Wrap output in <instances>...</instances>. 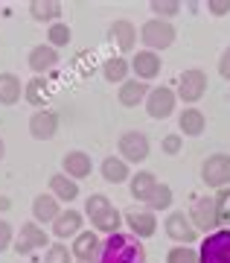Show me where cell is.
<instances>
[{
	"label": "cell",
	"instance_id": "30bf717a",
	"mask_svg": "<svg viewBox=\"0 0 230 263\" xmlns=\"http://www.w3.org/2000/svg\"><path fill=\"white\" fill-rule=\"evenodd\" d=\"M178 105V94L169 88V85H160V88H152L146 97V111L149 117H155V120H166V117H172Z\"/></svg>",
	"mask_w": 230,
	"mask_h": 263
},
{
	"label": "cell",
	"instance_id": "2e32d148",
	"mask_svg": "<svg viewBox=\"0 0 230 263\" xmlns=\"http://www.w3.org/2000/svg\"><path fill=\"white\" fill-rule=\"evenodd\" d=\"M27 62H29V67H32V73L35 76H44V73H50V70L58 65V50L50 47V44H35V47L29 50Z\"/></svg>",
	"mask_w": 230,
	"mask_h": 263
},
{
	"label": "cell",
	"instance_id": "8992f818",
	"mask_svg": "<svg viewBox=\"0 0 230 263\" xmlns=\"http://www.w3.org/2000/svg\"><path fill=\"white\" fill-rule=\"evenodd\" d=\"M201 263H230V228H219L201 240Z\"/></svg>",
	"mask_w": 230,
	"mask_h": 263
},
{
	"label": "cell",
	"instance_id": "836d02e7",
	"mask_svg": "<svg viewBox=\"0 0 230 263\" xmlns=\"http://www.w3.org/2000/svg\"><path fill=\"white\" fill-rule=\"evenodd\" d=\"M216 214H219V228H230V187L216 193Z\"/></svg>",
	"mask_w": 230,
	"mask_h": 263
},
{
	"label": "cell",
	"instance_id": "603a6c76",
	"mask_svg": "<svg viewBox=\"0 0 230 263\" xmlns=\"http://www.w3.org/2000/svg\"><path fill=\"white\" fill-rule=\"evenodd\" d=\"M102 179L108 181V184H122V181L131 179V170L129 164L120 158V155H108V158L102 161Z\"/></svg>",
	"mask_w": 230,
	"mask_h": 263
},
{
	"label": "cell",
	"instance_id": "f546056e",
	"mask_svg": "<svg viewBox=\"0 0 230 263\" xmlns=\"http://www.w3.org/2000/svg\"><path fill=\"white\" fill-rule=\"evenodd\" d=\"M169 205H172V187L157 181V187L152 190V196L146 199V208L149 211H166Z\"/></svg>",
	"mask_w": 230,
	"mask_h": 263
},
{
	"label": "cell",
	"instance_id": "4fadbf2b",
	"mask_svg": "<svg viewBox=\"0 0 230 263\" xmlns=\"http://www.w3.org/2000/svg\"><path fill=\"white\" fill-rule=\"evenodd\" d=\"M137 38H140L137 27H134L129 18H117L108 27V41L120 50V53H131V50L137 47Z\"/></svg>",
	"mask_w": 230,
	"mask_h": 263
},
{
	"label": "cell",
	"instance_id": "ffe728a7",
	"mask_svg": "<svg viewBox=\"0 0 230 263\" xmlns=\"http://www.w3.org/2000/svg\"><path fill=\"white\" fill-rule=\"evenodd\" d=\"M178 129H181V138H198V135H204V129H207V117L201 114V108H195V105H190V108H184L181 111V117H178Z\"/></svg>",
	"mask_w": 230,
	"mask_h": 263
},
{
	"label": "cell",
	"instance_id": "d6986e66",
	"mask_svg": "<svg viewBox=\"0 0 230 263\" xmlns=\"http://www.w3.org/2000/svg\"><path fill=\"white\" fill-rule=\"evenodd\" d=\"M53 234L58 237V240H67V237H73V240H76V237L82 234V214L73 211V208L61 211L58 219L53 222Z\"/></svg>",
	"mask_w": 230,
	"mask_h": 263
},
{
	"label": "cell",
	"instance_id": "cb8c5ba5",
	"mask_svg": "<svg viewBox=\"0 0 230 263\" xmlns=\"http://www.w3.org/2000/svg\"><path fill=\"white\" fill-rule=\"evenodd\" d=\"M50 193H53L58 202H73V199H79V181L67 179L65 173H55V176H50Z\"/></svg>",
	"mask_w": 230,
	"mask_h": 263
},
{
	"label": "cell",
	"instance_id": "f35d334b",
	"mask_svg": "<svg viewBox=\"0 0 230 263\" xmlns=\"http://www.w3.org/2000/svg\"><path fill=\"white\" fill-rule=\"evenodd\" d=\"M219 73L224 76V79H230V44L224 50H221V59H219Z\"/></svg>",
	"mask_w": 230,
	"mask_h": 263
},
{
	"label": "cell",
	"instance_id": "9a60e30c",
	"mask_svg": "<svg viewBox=\"0 0 230 263\" xmlns=\"http://www.w3.org/2000/svg\"><path fill=\"white\" fill-rule=\"evenodd\" d=\"M160 56L157 53H152V50H137V56H134V62H131V70H134V76H137L140 82H152V79H157L160 76Z\"/></svg>",
	"mask_w": 230,
	"mask_h": 263
},
{
	"label": "cell",
	"instance_id": "4dcf8cb0",
	"mask_svg": "<svg viewBox=\"0 0 230 263\" xmlns=\"http://www.w3.org/2000/svg\"><path fill=\"white\" fill-rule=\"evenodd\" d=\"M149 9L155 12V18L169 21V18H175L184 6H181V0H152V3H149Z\"/></svg>",
	"mask_w": 230,
	"mask_h": 263
},
{
	"label": "cell",
	"instance_id": "44dd1931",
	"mask_svg": "<svg viewBox=\"0 0 230 263\" xmlns=\"http://www.w3.org/2000/svg\"><path fill=\"white\" fill-rule=\"evenodd\" d=\"M149 82H140V79H126V82L120 85V91H117V100H120V105H126V108H134V105H140L143 100L149 97Z\"/></svg>",
	"mask_w": 230,
	"mask_h": 263
},
{
	"label": "cell",
	"instance_id": "4316f807",
	"mask_svg": "<svg viewBox=\"0 0 230 263\" xmlns=\"http://www.w3.org/2000/svg\"><path fill=\"white\" fill-rule=\"evenodd\" d=\"M24 97L20 76L15 73H0V105H15Z\"/></svg>",
	"mask_w": 230,
	"mask_h": 263
},
{
	"label": "cell",
	"instance_id": "ac0fdd59",
	"mask_svg": "<svg viewBox=\"0 0 230 263\" xmlns=\"http://www.w3.org/2000/svg\"><path fill=\"white\" fill-rule=\"evenodd\" d=\"M99 246L102 240L96 237V231H82V234L73 240V246H70V254H73V260H96L99 257Z\"/></svg>",
	"mask_w": 230,
	"mask_h": 263
},
{
	"label": "cell",
	"instance_id": "f1b7e54d",
	"mask_svg": "<svg viewBox=\"0 0 230 263\" xmlns=\"http://www.w3.org/2000/svg\"><path fill=\"white\" fill-rule=\"evenodd\" d=\"M129 70H131V65L122 56H111V59H105V65H102L105 82H120L122 85L126 79H129Z\"/></svg>",
	"mask_w": 230,
	"mask_h": 263
},
{
	"label": "cell",
	"instance_id": "5b68a950",
	"mask_svg": "<svg viewBox=\"0 0 230 263\" xmlns=\"http://www.w3.org/2000/svg\"><path fill=\"white\" fill-rule=\"evenodd\" d=\"M190 222L198 228V234H213L219 231V214H216V196H195L190 205Z\"/></svg>",
	"mask_w": 230,
	"mask_h": 263
},
{
	"label": "cell",
	"instance_id": "74e56055",
	"mask_svg": "<svg viewBox=\"0 0 230 263\" xmlns=\"http://www.w3.org/2000/svg\"><path fill=\"white\" fill-rule=\"evenodd\" d=\"M207 12L221 18V15H227L230 12V0H207Z\"/></svg>",
	"mask_w": 230,
	"mask_h": 263
},
{
	"label": "cell",
	"instance_id": "1f68e13d",
	"mask_svg": "<svg viewBox=\"0 0 230 263\" xmlns=\"http://www.w3.org/2000/svg\"><path fill=\"white\" fill-rule=\"evenodd\" d=\"M70 38H73V32L61 21L58 24H50V29H47V44L50 47H65V44H70Z\"/></svg>",
	"mask_w": 230,
	"mask_h": 263
},
{
	"label": "cell",
	"instance_id": "52a82bcc",
	"mask_svg": "<svg viewBox=\"0 0 230 263\" xmlns=\"http://www.w3.org/2000/svg\"><path fill=\"white\" fill-rule=\"evenodd\" d=\"M175 94H178L181 103L195 105L204 94H207V73H204L201 67H190V70H184L181 79H178V91Z\"/></svg>",
	"mask_w": 230,
	"mask_h": 263
},
{
	"label": "cell",
	"instance_id": "484cf974",
	"mask_svg": "<svg viewBox=\"0 0 230 263\" xmlns=\"http://www.w3.org/2000/svg\"><path fill=\"white\" fill-rule=\"evenodd\" d=\"M129 187H131V196L137 199V202H146V199L152 196V190L157 187L155 173H149V170H140L137 176H131V179H129Z\"/></svg>",
	"mask_w": 230,
	"mask_h": 263
},
{
	"label": "cell",
	"instance_id": "7c38bea8",
	"mask_svg": "<svg viewBox=\"0 0 230 263\" xmlns=\"http://www.w3.org/2000/svg\"><path fill=\"white\" fill-rule=\"evenodd\" d=\"M44 246H50V237H47V231L38 222H24L20 226V231L15 234V243H12V249L18 254H29V252H38V249H44Z\"/></svg>",
	"mask_w": 230,
	"mask_h": 263
},
{
	"label": "cell",
	"instance_id": "e0dca14e",
	"mask_svg": "<svg viewBox=\"0 0 230 263\" xmlns=\"http://www.w3.org/2000/svg\"><path fill=\"white\" fill-rule=\"evenodd\" d=\"M61 170H65L67 179L79 181V179H88V176H91L93 161H91V155H88V152L73 149V152H67L65 158H61Z\"/></svg>",
	"mask_w": 230,
	"mask_h": 263
},
{
	"label": "cell",
	"instance_id": "7402d4cb",
	"mask_svg": "<svg viewBox=\"0 0 230 263\" xmlns=\"http://www.w3.org/2000/svg\"><path fill=\"white\" fill-rule=\"evenodd\" d=\"M61 214V208H58V199L53 193H41V196L32 199V216H35V222H55Z\"/></svg>",
	"mask_w": 230,
	"mask_h": 263
},
{
	"label": "cell",
	"instance_id": "ab89813d",
	"mask_svg": "<svg viewBox=\"0 0 230 263\" xmlns=\"http://www.w3.org/2000/svg\"><path fill=\"white\" fill-rule=\"evenodd\" d=\"M9 208H12V199L9 196H0V214H6Z\"/></svg>",
	"mask_w": 230,
	"mask_h": 263
},
{
	"label": "cell",
	"instance_id": "8fae6325",
	"mask_svg": "<svg viewBox=\"0 0 230 263\" xmlns=\"http://www.w3.org/2000/svg\"><path fill=\"white\" fill-rule=\"evenodd\" d=\"M166 237L172 240V243H181V246H193L195 240H198V228L190 222V216L184 214V211H172V214L166 216Z\"/></svg>",
	"mask_w": 230,
	"mask_h": 263
},
{
	"label": "cell",
	"instance_id": "b9f144b4",
	"mask_svg": "<svg viewBox=\"0 0 230 263\" xmlns=\"http://www.w3.org/2000/svg\"><path fill=\"white\" fill-rule=\"evenodd\" d=\"M79 263H99V257H96V260H79Z\"/></svg>",
	"mask_w": 230,
	"mask_h": 263
},
{
	"label": "cell",
	"instance_id": "9c48e42d",
	"mask_svg": "<svg viewBox=\"0 0 230 263\" xmlns=\"http://www.w3.org/2000/svg\"><path fill=\"white\" fill-rule=\"evenodd\" d=\"M117 152L126 164H143L149 158V138L143 132H122L117 141Z\"/></svg>",
	"mask_w": 230,
	"mask_h": 263
},
{
	"label": "cell",
	"instance_id": "5bb4252c",
	"mask_svg": "<svg viewBox=\"0 0 230 263\" xmlns=\"http://www.w3.org/2000/svg\"><path fill=\"white\" fill-rule=\"evenodd\" d=\"M55 132H58V114L53 108H38L29 117V135L35 141H53Z\"/></svg>",
	"mask_w": 230,
	"mask_h": 263
},
{
	"label": "cell",
	"instance_id": "277c9868",
	"mask_svg": "<svg viewBox=\"0 0 230 263\" xmlns=\"http://www.w3.org/2000/svg\"><path fill=\"white\" fill-rule=\"evenodd\" d=\"M140 41L146 44V50L157 53V50H166L175 44V27L169 21L160 18H149L143 27H140Z\"/></svg>",
	"mask_w": 230,
	"mask_h": 263
},
{
	"label": "cell",
	"instance_id": "d590c367",
	"mask_svg": "<svg viewBox=\"0 0 230 263\" xmlns=\"http://www.w3.org/2000/svg\"><path fill=\"white\" fill-rule=\"evenodd\" d=\"M181 146H184V138H181V135H166L163 141H160V149L166 152V155H178V152H181Z\"/></svg>",
	"mask_w": 230,
	"mask_h": 263
},
{
	"label": "cell",
	"instance_id": "7a4b0ae2",
	"mask_svg": "<svg viewBox=\"0 0 230 263\" xmlns=\"http://www.w3.org/2000/svg\"><path fill=\"white\" fill-rule=\"evenodd\" d=\"M85 216L91 219L93 231H102V234H117L122 226V214L111 205V199L105 193H93V196L85 199Z\"/></svg>",
	"mask_w": 230,
	"mask_h": 263
},
{
	"label": "cell",
	"instance_id": "8d00e7d4",
	"mask_svg": "<svg viewBox=\"0 0 230 263\" xmlns=\"http://www.w3.org/2000/svg\"><path fill=\"white\" fill-rule=\"evenodd\" d=\"M12 243H15V231H12V226L6 219H0V254L6 252Z\"/></svg>",
	"mask_w": 230,
	"mask_h": 263
},
{
	"label": "cell",
	"instance_id": "83f0119b",
	"mask_svg": "<svg viewBox=\"0 0 230 263\" xmlns=\"http://www.w3.org/2000/svg\"><path fill=\"white\" fill-rule=\"evenodd\" d=\"M24 100L29 105H47L50 100V82H47L44 76H35V79H29L24 85Z\"/></svg>",
	"mask_w": 230,
	"mask_h": 263
},
{
	"label": "cell",
	"instance_id": "d4e9b609",
	"mask_svg": "<svg viewBox=\"0 0 230 263\" xmlns=\"http://www.w3.org/2000/svg\"><path fill=\"white\" fill-rule=\"evenodd\" d=\"M29 15L38 24H58V18H61V3H55V0H32L29 3Z\"/></svg>",
	"mask_w": 230,
	"mask_h": 263
},
{
	"label": "cell",
	"instance_id": "d6a6232c",
	"mask_svg": "<svg viewBox=\"0 0 230 263\" xmlns=\"http://www.w3.org/2000/svg\"><path fill=\"white\" fill-rule=\"evenodd\" d=\"M166 263H201V257H198V249H193V246H175L166 254Z\"/></svg>",
	"mask_w": 230,
	"mask_h": 263
},
{
	"label": "cell",
	"instance_id": "ba28073f",
	"mask_svg": "<svg viewBox=\"0 0 230 263\" xmlns=\"http://www.w3.org/2000/svg\"><path fill=\"white\" fill-rule=\"evenodd\" d=\"M122 226H129V234H134L137 240H149L157 231V216L149 208H129L122 211Z\"/></svg>",
	"mask_w": 230,
	"mask_h": 263
},
{
	"label": "cell",
	"instance_id": "e575fe53",
	"mask_svg": "<svg viewBox=\"0 0 230 263\" xmlns=\"http://www.w3.org/2000/svg\"><path fill=\"white\" fill-rule=\"evenodd\" d=\"M44 263H73V254H70V249H67V246L53 243V246H47Z\"/></svg>",
	"mask_w": 230,
	"mask_h": 263
},
{
	"label": "cell",
	"instance_id": "60d3db41",
	"mask_svg": "<svg viewBox=\"0 0 230 263\" xmlns=\"http://www.w3.org/2000/svg\"><path fill=\"white\" fill-rule=\"evenodd\" d=\"M3 155H6V143H3V138H0V161H3Z\"/></svg>",
	"mask_w": 230,
	"mask_h": 263
},
{
	"label": "cell",
	"instance_id": "6da1fadb",
	"mask_svg": "<svg viewBox=\"0 0 230 263\" xmlns=\"http://www.w3.org/2000/svg\"><path fill=\"white\" fill-rule=\"evenodd\" d=\"M99 263H146V246L126 231L108 234L99 246Z\"/></svg>",
	"mask_w": 230,
	"mask_h": 263
},
{
	"label": "cell",
	"instance_id": "3957f363",
	"mask_svg": "<svg viewBox=\"0 0 230 263\" xmlns=\"http://www.w3.org/2000/svg\"><path fill=\"white\" fill-rule=\"evenodd\" d=\"M201 181L213 190L230 187V155L227 152H213L201 161Z\"/></svg>",
	"mask_w": 230,
	"mask_h": 263
}]
</instances>
